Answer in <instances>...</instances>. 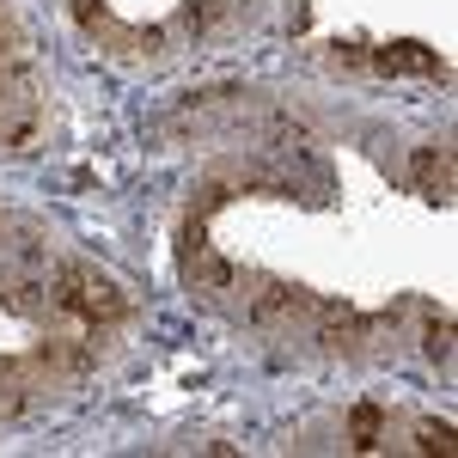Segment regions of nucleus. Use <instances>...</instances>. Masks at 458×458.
<instances>
[{"label":"nucleus","mask_w":458,"mask_h":458,"mask_svg":"<svg viewBox=\"0 0 458 458\" xmlns=\"http://www.w3.org/2000/svg\"><path fill=\"white\" fill-rule=\"evenodd\" d=\"M37 129H43V110H25L19 123H6V129H0V153H25V147L37 141Z\"/></svg>","instance_id":"obj_8"},{"label":"nucleus","mask_w":458,"mask_h":458,"mask_svg":"<svg viewBox=\"0 0 458 458\" xmlns=\"http://www.w3.org/2000/svg\"><path fill=\"white\" fill-rule=\"evenodd\" d=\"M49 306H55V312H68V318H80L92 336H105L110 324H123V318H129V293L110 282V276H98L92 263L68 257V263L55 269V282H49Z\"/></svg>","instance_id":"obj_1"},{"label":"nucleus","mask_w":458,"mask_h":458,"mask_svg":"<svg viewBox=\"0 0 458 458\" xmlns=\"http://www.w3.org/2000/svg\"><path fill=\"white\" fill-rule=\"evenodd\" d=\"M422 349H428V360H453V318L440 312H428V330H422Z\"/></svg>","instance_id":"obj_9"},{"label":"nucleus","mask_w":458,"mask_h":458,"mask_svg":"<svg viewBox=\"0 0 458 458\" xmlns=\"http://www.w3.org/2000/svg\"><path fill=\"white\" fill-rule=\"evenodd\" d=\"M190 276H196L202 287H233V263H220V257H208V250H202Z\"/></svg>","instance_id":"obj_11"},{"label":"nucleus","mask_w":458,"mask_h":458,"mask_svg":"<svg viewBox=\"0 0 458 458\" xmlns=\"http://www.w3.org/2000/svg\"><path fill=\"white\" fill-rule=\"evenodd\" d=\"M318 293H306L300 282H282V276H257V293H250V318L257 324H282V318H306Z\"/></svg>","instance_id":"obj_2"},{"label":"nucleus","mask_w":458,"mask_h":458,"mask_svg":"<svg viewBox=\"0 0 458 458\" xmlns=\"http://www.w3.org/2000/svg\"><path fill=\"white\" fill-rule=\"evenodd\" d=\"M233 190H239L233 177H208V183L196 190V202H190V214H202V220H208L214 208H226V202H233Z\"/></svg>","instance_id":"obj_10"},{"label":"nucleus","mask_w":458,"mask_h":458,"mask_svg":"<svg viewBox=\"0 0 458 458\" xmlns=\"http://www.w3.org/2000/svg\"><path fill=\"white\" fill-rule=\"evenodd\" d=\"M379 434H386V410H379V403H354L349 410V446L354 453H373Z\"/></svg>","instance_id":"obj_5"},{"label":"nucleus","mask_w":458,"mask_h":458,"mask_svg":"<svg viewBox=\"0 0 458 458\" xmlns=\"http://www.w3.org/2000/svg\"><path fill=\"white\" fill-rule=\"evenodd\" d=\"M73 19H80V31L98 37V43H110V37H116V19L105 13V0H73Z\"/></svg>","instance_id":"obj_7"},{"label":"nucleus","mask_w":458,"mask_h":458,"mask_svg":"<svg viewBox=\"0 0 458 458\" xmlns=\"http://www.w3.org/2000/svg\"><path fill=\"white\" fill-rule=\"evenodd\" d=\"M43 293H49V287L37 282L31 269H25V276H0V306H6V312H25V318H31L37 306H43Z\"/></svg>","instance_id":"obj_4"},{"label":"nucleus","mask_w":458,"mask_h":458,"mask_svg":"<svg viewBox=\"0 0 458 458\" xmlns=\"http://www.w3.org/2000/svg\"><path fill=\"white\" fill-rule=\"evenodd\" d=\"M410 183L422 190L428 202H453V147L446 141H428L410 153Z\"/></svg>","instance_id":"obj_3"},{"label":"nucleus","mask_w":458,"mask_h":458,"mask_svg":"<svg viewBox=\"0 0 458 458\" xmlns=\"http://www.w3.org/2000/svg\"><path fill=\"white\" fill-rule=\"evenodd\" d=\"M416 453H440V458H453V453H458L453 422H434V416H422V422H416Z\"/></svg>","instance_id":"obj_6"},{"label":"nucleus","mask_w":458,"mask_h":458,"mask_svg":"<svg viewBox=\"0 0 458 458\" xmlns=\"http://www.w3.org/2000/svg\"><path fill=\"white\" fill-rule=\"evenodd\" d=\"M0 55H13V19L0 13Z\"/></svg>","instance_id":"obj_12"}]
</instances>
